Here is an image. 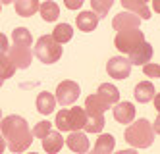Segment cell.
I'll return each instance as SVG.
<instances>
[{"instance_id":"cell-1","label":"cell","mask_w":160,"mask_h":154,"mask_svg":"<svg viewBox=\"0 0 160 154\" xmlns=\"http://www.w3.org/2000/svg\"><path fill=\"white\" fill-rule=\"evenodd\" d=\"M2 137L12 152H25L33 143V133L21 116H8L2 120Z\"/></svg>"},{"instance_id":"cell-2","label":"cell","mask_w":160,"mask_h":154,"mask_svg":"<svg viewBox=\"0 0 160 154\" xmlns=\"http://www.w3.org/2000/svg\"><path fill=\"white\" fill-rule=\"evenodd\" d=\"M12 50H10V60L16 64V67L19 69H27L31 66V58H33V52H31V44H33V37L31 33L25 29V27H18L14 29L12 33Z\"/></svg>"},{"instance_id":"cell-3","label":"cell","mask_w":160,"mask_h":154,"mask_svg":"<svg viewBox=\"0 0 160 154\" xmlns=\"http://www.w3.org/2000/svg\"><path fill=\"white\" fill-rule=\"evenodd\" d=\"M154 127L151 125V122L141 117V120H135V123H131L125 129V141L133 147V148H148L154 143Z\"/></svg>"},{"instance_id":"cell-4","label":"cell","mask_w":160,"mask_h":154,"mask_svg":"<svg viewBox=\"0 0 160 154\" xmlns=\"http://www.w3.org/2000/svg\"><path fill=\"white\" fill-rule=\"evenodd\" d=\"M56 127H58V131H70V133H75L79 129H85L87 125V112L85 108H73L70 110H60L56 114Z\"/></svg>"},{"instance_id":"cell-5","label":"cell","mask_w":160,"mask_h":154,"mask_svg":"<svg viewBox=\"0 0 160 154\" xmlns=\"http://www.w3.org/2000/svg\"><path fill=\"white\" fill-rule=\"evenodd\" d=\"M33 52H35V56L42 64H54L62 58V46H60V42L54 41L52 35H42L37 41Z\"/></svg>"},{"instance_id":"cell-6","label":"cell","mask_w":160,"mask_h":154,"mask_svg":"<svg viewBox=\"0 0 160 154\" xmlns=\"http://www.w3.org/2000/svg\"><path fill=\"white\" fill-rule=\"evenodd\" d=\"M145 42V35L139 29H128V31H120L114 39V46L125 54H131L137 46H141Z\"/></svg>"},{"instance_id":"cell-7","label":"cell","mask_w":160,"mask_h":154,"mask_svg":"<svg viewBox=\"0 0 160 154\" xmlns=\"http://www.w3.org/2000/svg\"><path fill=\"white\" fill-rule=\"evenodd\" d=\"M79 92H81V89L75 81H62L56 89V100L62 106H70L79 98Z\"/></svg>"},{"instance_id":"cell-8","label":"cell","mask_w":160,"mask_h":154,"mask_svg":"<svg viewBox=\"0 0 160 154\" xmlns=\"http://www.w3.org/2000/svg\"><path fill=\"white\" fill-rule=\"evenodd\" d=\"M106 72L114 79H125V77H129V73H131V62H129V58H123V56L110 58L108 64H106Z\"/></svg>"},{"instance_id":"cell-9","label":"cell","mask_w":160,"mask_h":154,"mask_svg":"<svg viewBox=\"0 0 160 154\" xmlns=\"http://www.w3.org/2000/svg\"><path fill=\"white\" fill-rule=\"evenodd\" d=\"M139 25H141V17L131 14V12H122V14L114 16V19H112V27L118 33L128 31V29H139Z\"/></svg>"},{"instance_id":"cell-10","label":"cell","mask_w":160,"mask_h":154,"mask_svg":"<svg viewBox=\"0 0 160 154\" xmlns=\"http://www.w3.org/2000/svg\"><path fill=\"white\" fill-rule=\"evenodd\" d=\"M66 145L72 152H77V154H85L89 152V139L85 133L81 131H75V133H70L66 137Z\"/></svg>"},{"instance_id":"cell-11","label":"cell","mask_w":160,"mask_h":154,"mask_svg":"<svg viewBox=\"0 0 160 154\" xmlns=\"http://www.w3.org/2000/svg\"><path fill=\"white\" fill-rule=\"evenodd\" d=\"M151 58H152V46H151V42L145 41L141 46H137L129 54V62H131V66H147L151 62Z\"/></svg>"},{"instance_id":"cell-12","label":"cell","mask_w":160,"mask_h":154,"mask_svg":"<svg viewBox=\"0 0 160 154\" xmlns=\"http://www.w3.org/2000/svg\"><path fill=\"white\" fill-rule=\"evenodd\" d=\"M114 112V120L120 123H131L135 120V106L131 102H118L112 108Z\"/></svg>"},{"instance_id":"cell-13","label":"cell","mask_w":160,"mask_h":154,"mask_svg":"<svg viewBox=\"0 0 160 154\" xmlns=\"http://www.w3.org/2000/svg\"><path fill=\"white\" fill-rule=\"evenodd\" d=\"M41 143H42L44 152H48V154H58V152L62 150V147L66 145V139L60 135V131H50L44 139H41Z\"/></svg>"},{"instance_id":"cell-14","label":"cell","mask_w":160,"mask_h":154,"mask_svg":"<svg viewBox=\"0 0 160 154\" xmlns=\"http://www.w3.org/2000/svg\"><path fill=\"white\" fill-rule=\"evenodd\" d=\"M98 19H100V17L95 14V12H89V10H85V12H81V14L77 16L75 23H77L79 31H83V33H91V31H95V29H97V25H98Z\"/></svg>"},{"instance_id":"cell-15","label":"cell","mask_w":160,"mask_h":154,"mask_svg":"<svg viewBox=\"0 0 160 154\" xmlns=\"http://www.w3.org/2000/svg\"><path fill=\"white\" fill-rule=\"evenodd\" d=\"M154 85L151 81H141V83H137V87L133 89V94H135V100L137 102H151L156 94H154Z\"/></svg>"},{"instance_id":"cell-16","label":"cell","mask_w":160,"mask_h":154,"mask_svg":"<svg viewBox=\"0 0 160 154\" xmlns=\"http://www.w3.org/2000/svg\"><path fill=\"white\" fill-rule=\"evenodd\" d=\"M110 108V104L100 97V94H89L85 100V112H93V114H104Z\"/></svg>"},{"instance_id":"cell-17","label":"cell","mask_w":160,"mask_h":154,"mask_svg":"<svg viewBox=\"0 0 160 154\" xmlns=\"http://www.w3.org/2000/svg\"><path fill=\"white\" fill-rule=\"evenodd\" d=\"M122 6L125 10H129L131 14L139 16L141 19H148V17H151V10H148L147 2H143V0H122Z\"/></svg>"},{"instance_id":"cell-18","label":"cell","mask_w":160,"mask_h":154,"mask_svg":"<svg viewBox=\"0 0 160 154\" xmlns=\"http://www.w3.org/2000/svg\"><path fill=\"white\" fill-rule=\"evenodd\" d=\"M56 108V94H50V92H39V97H37V110L44 116H48L52 114Z\"/></svg>"},{"instance_id":"cell-19","label":"cell","mask_w":160,"mask_h":154,"mask_svg":"<svg viewBox=\"0 0 160 154\" xmlns=\"http://www.w3.org/2000/svg\"><path fill=\"white\" fill-rule=\"evenodd\" d=\"M104 114H93V112H87V125L85 129L89 133H100L104 129Z\"/></svg>"},{"instance_id":"cell-20","label":"cell","mask_w":160,"mask_h":154,"mask_svg":"<svg viewBox=\"0 0 160 154\" xmlns=\"http://www.w3.org/2000/svg\"><path fill=\"white\" fill-rule=\"evenodd\" d=\"M37 10H41V4L37 0H18L16 2V12L21 17H29V16L35 14Z\"/></svg>"},{"instance_id":"cell-21","label":"cell","mask_w":160,"mask_h":154,"mask_svg":"<svg viewBox=\"0 0 160 154\" xmlns=\"http://www.w3.org/2000/svg\"><path fill=\"white\" fill-rule=\"evenodd\" d=\"M52 37H54L56 42H60V44L70 42L72 37H73V29H72V25H68V23H58V25L52 29Z\"/></svg>"},{"instance_id":"cell-22","label":"cell","mask_w":160,"mask_h":154,"mask_svg":"<svg viewBox=\"0 0 160 154\" xmlns=\"http://www.w3.org/2000/svg\"><path fill=\"white\" fill-rule=\"evenodd\" d=\"M97 94H100V97L104 98L110 106L116 104L120 100V91L114 87V85H110V83H102V85L98 87V91H97Z\"/></svg>"},{"instance_id":"cell-23","label":"cell","mask_w":160,"mask_h":154,"mask_svg":"<svg viewBox=\"0 0 160 154\" xmlns=\"http://www.w3.org/2000/svg\"><path fill=\"white\" fill-rule=\"evenodd\" d=\"M39 12H41V17L44 21H56V19H58V16H60V8H58V4H56V2H52V0L42 2Z\"/></svg>"},{"instance_id":"cell-24","label":"cell","mask_w":160,"mask_h":154,"mask_svg":"<svg viewBox=\"0 0 160 154\" xmlns=\"http://www.w3.org/2000/svg\"><path fill=\"white\" fill-rule=\"evenodd\" d=\"M114 145H116L114 137H112L110 133H104V135H98V139H97L93 150H97V152H100V154H112Z\"/></svg>"},{"instance_id":"cell-25","label":"cell","mask_w":160,"mask_h":154,"mask_svg":"<svg viewBox=\"0 0 160 154\" xmlns=\"http://www.w3.org/2000/svg\"><path fill=\"white\" fill-rule=\"evenodd\" d=\"M112 0H91V8L98 17H104V14L112 8Z\"/></svg>"},{"instance_id":"cell-26","label":"cell","mask_w":160,"mask_h":154,"mask_svg":"<svg viewBox=\"0 0 160 154\" xmlns=\"http://www.w3.org/2000/svg\"><path fill=\"white\" fill-rule=\"evenodd\" d=\"M16 64L10 60V56L8 54H2V79H8V77H12L14 72H16Z\"/></svg>"},{"instance_id":"cell-27","label":"cell","mask_w":160,"mask_h":154,"mask_svg":"<svg viewBox=\"0 0 160 154\" xmlns=\"http://www.w3.org/2000/svg\"><path fill=\"white\" fill-rule=\"evenodd\" d=\"M50 131H52V123L50 122H41V123L35 125V129H33V135L37 139H44Z\"/></svg>"},{"instance_id":"cell-28","label":"cell","mask_w":160,"mask_h":154,"mask_svg":"<svg viewBox=\"0 0 160 154\" xmlns=\"http://www.w3.org/2000/svg\"><path fill=\"white\" fill-rule=\"evenodd\" d=\"M143 72H145V75H148V77L160 79V66H158V64H147V66H143Z\"/></svg>"},{"instance_id":"cell-29","label":"cell","mask_w":160,"mask_h":154,"mask_svg":"<svg viewBox=\"0 0 160 154\" xmlns=\"http://www.w3.org/2000/svg\"><path fill=\"white\" fill-rule=\"evenodd\" d=\"M81 6H83V0H66V8H70V10H77Z\"/></svg>"},{"instance_id":"cell-30","label":"cell","mask_w":160,"mask_h":154,"mask_svg":"<svg viewBox=\"0 0 160 154\" xmlns=\"http://www.w3.org/2000/svg\"><path fill=\"white\" fill-rule=\"evenodd\" d=\"M152 127H154V131L160 135V116L156 117V120H154V123H152Z\"/></svg>"},{"instance_id":"cell-31","label":"cell","mask_w":160,"mask_h":154,"mask_svg":"<svg viewBox=\"0 0 160 154\" xmlns=\"http://www.w3.org/2000/svg\"><path fill=\"white\" fill-rule=\"evenodd\" d=\"M154 108H156V110L160 112V92H158L156 97H154Z\"/></svg>"},{"instance_id":"cell-32","label":"cell","mask_w":160,"mask_h":154,"mask_svg":"<svg viewBox=\"0 0 160 154\" xmlns=\"http://www.w3.org/2000/svg\"><path fill=\"white\" fill-rule=\"evenodd\" d=\"M152 8H154V12H158V14H160V0H154V2H152Z\"/></svg>"},{"instance_id":"cell-33","label":"cell","mask_w":160,"mask_h":154,"mask_svg":"<svg viewBox=\"0 0 160 154\" xmlns=\"http://www.w3.org/2000/svg\"><path fill=\"white\" fill-rule=\"evenodd\" d=\"M116 154H137L135 150H120V152H116Z\"/></svg>"},{"instance_id":"cell-34","label":"cell","mask_w":160,"mask_h":154,"mask_svg":"<svg viewBox=\"0 0 160 154\" xmlns=\"http://www.w3.org/2000/svg\"><path fill=\"white\" fill-rule=\"evenodd\" d=\"M89 154H100V152H97V150H89Z\"/></svg>"},{"instance_id":"cell-35","label":"cell","mask_w":160,"mask_h":154,"mask_svg":"<svg viewBox=\"0 0 160 154\" xmlns=\"http://www.w3.org/2000/svg\"><path fill=\"white\" fill-rule=\"evenodd\" d=\"M29 154H37V152H29Z\"/></svg>"}]
</instances>
